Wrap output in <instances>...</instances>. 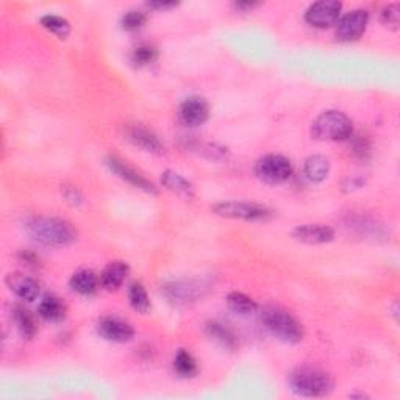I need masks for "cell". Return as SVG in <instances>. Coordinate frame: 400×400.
I'll use <instances>...</instances> for the list:
<instances>
[{"label":"cell","mask_w":400,"mask_h":400,"mask_svg":"<svg viewBox=\"0 0 400 400\" xmlns=\"http://www.w3.org/2000/svg\"><path fill=\"white\" fill-rule=\"evenodd\" d=\"M27 230L35 241L47 247H66L77 241V228L61 218H35Z\"/></svg>","instance_id":"1"},{"label":"cell","mask_w":400,"mask_h":400,"mask_svg":"<svg viewBox=\"0 0 400 400\" xmlns=\"http://www.w3.org/2000/svg\"><path fill=\"white\" fill-rule=\"evenodd\" d=\"M261 320L277 339L288 342V344H297L305 337L304 325L300 324V320L282 306H264L261 311Z\"/></svg>","instance_id":"2"},{"label":"cell","mask_w":400,"mask_h":400,"mask_svg":"<svg viewBox=\"0 0 400 400\" xmlns=\"http://www.w3.org/2000/svg\"><path fill=\"white\" fill-rule=\"evenodd\" d=\"M292 392L302 397H324L333 389V378L320 369L300 368L289 377Z\"/></svg>","instance_id":"3"},{"label":"cell","mask_w":400,"mask_h":400,"mask_svg":"<svg viewBox=\"0 0 400 400\" xmlns=\"http://www.w3.org/2000/svg\"><path fill=\"white\" fill-rule=\"evenodd\" d=\"M313 137L320 141H344L352 137V120L342 111L330 110L319 114L311 127Z\"/></svg>","instance_id":"4"},{"label":"cell","mask_w":400,"mask_h":400,"mask_svg":"<svg viewBox=\"0 0 400 400\" xmlns=\"http://www.w3.org/2000/svg\"><path fill=\"white\" fill-rule=\"evenodd\" d=\"M211 211L218 216L228 219H241L247 223H260L273 218V210L268 206L256 202H247V200H225L218 202L211 206Z\"/></svg>","instance_id":"5"},{"label":"cell","mask_w":400,"mask_h":400,"mask_svg":"<svg viewBox=\"0 0 400 400\" xmlns=\"http://www.w3.org/2000/svg\"><path fill=\"white\" fill-rule=\"evenodd\" d=\"M292 163L283 155L270 154L263 156L255 164V174L260 180L269 185H280L289 180L292 175Z\"/></svg>","instance_id":"6"},{"label":"cell","mask_w":400,"mask_h":400,"mask_svg":"<svg viewBox=\"0 0 400 400\" xmlns=\"http://www.w3.org/2000/svg\"><path fill=\"white\" fill-rule=\"evenodd\" d=\"M106 164H108L111 173L116 174L119 178H123L124 182L130 183L132 187L149 192V194H156V192H158L155 185L150 182L146 175H142L139 170L130 166L127 161L118 158V156H108V158H106Z\"/></svg>","instance_id":"7"},{"label":"cell","mask_w":400,"mask_h":400,"mask_svg":"<svg viewBox=\"0 0 400 400\" xmlns=\"http://www.w3.org/2000/svg\"><path fill=\"white\" fill-rule=\"evenodd\" d=\"M342 10V4L337 0H320L310 5L305 13V20L313 27L325 28L337 23Z\"/></svg>","instance_id":"8"},{"label":"cell","mask_w":400,"mask_h":400,"mask_svg":"<svg viewBox=\"0 0 400 400\" xmlns=\"http://www.w3.org/2000/svg\"><path fill=\"white\" fill-rule=\"evenodd\" d=\"M368 23H369V14L366 10L356 8L349 11L338 20L337 37L341 41H354L356 38H360L364 30H366Z\"/></svg>","instance_id":"9"},{"label":"cell","mask_w":400,"mask_h":400,"mask_svg":"<svg viewBox=\"0 0 400 400\" xmlns=\"http://www.w3.org/2000/svg\"><path fill=\"white\" fill-rule=\"evenodd\" d=\"M161 292L170 304L188 305L196 302V299L202 294V287L192 280H177L161 287Z\"/></svg>","instance_id":"10"},{"label":"cell","mask_w":400,"mask_h":400,"mask_svg":"<svg viewBox=\"0 0 400 400\" xmlns=\"http://www.w3.org/2000/svg\"><path fill=\"white\" fill-rule=\"evenodd\" d=\"M178 116L180 120L188 127H199L206 123L210 116V105L204 97L192 96L185 99L180 110H178Z\"/></svg>","instance_id":"11"},{"label":"cell","mask_w":400,"mask_h":400,"mask_svg":"<svg viewBox=\"0 0 400 400\" xmlns=\"http://www.w3.org/2000/svg\"><path fill=\"white\" fill-rule=\"evenodd\" d=\"M97 332L100 337L111 342H128L135 337L133 327L119 318H104L99 320Z\"/></svg>","instance_id":"12"},{"label":"cell","mask_w":400,"mask_h":400,"mask_svg":"<svg viewBox=\"0 0 400 400\" xmlns=\"http://www.w3.org/2000/svg\"><path fill=\"white\" fill-rule=\"evenodd\" d=\"M292 238L310 246L327 244L335 239V230L324 224H305L292 230Z\"/></svg>","instance_id":"13"},{"label":"cell","mask_w":400,"mask_h":400,"mask_svg":"<svg viewBox=\"0 0 400 400\" xmlns=\"http://www.w3.org/2000/svg\"><path fill=\"white\" fill-rule=\"evenodd\" d=\"M127 139L133 142L135 146L144 149L150 154H161L164 150L163 142L156 135L142 124H130L125 128Z\"/></svg>","instance_id":"14"},{"label":"cell","mask_w":400,"mask_h":400,"mask_svg":"<svg viewBox=\"0 0 400 400\" xmlns=\"http://www.w3.org/2000/svg\"><path fill=\"white\" fill-rule=\"evenodd\" d=\"M6 283L14 294L25 302H33L39 296V285L32 277L24 274H10L6 278Z\"/></svg>","instance_id":"15"},{"label":"cell","mask_w":400,"mask_h":400,"mask_svg":"<svg viewBox=\"0 0 400 400\" xmlns=\"http://www.w3.org/2000/svg\"><path fill=\"white\" fill-rule=\"evenodd\" d=\"M128 270L130 269H128L127 263L113 261L102 270V274H100V285L108 291H116L118 288L123 287V283L128 275Z\"/></svg>","instance_id":"16"},{"label":"cell","mask_w":400,"mask_h":400,"mask_svg":"<svg viewBox=\"0 0 400 400\" xmlns=\"http://www.w3.org/2000/svg\"><path fill=\"white\" fill-rule=\"evenodd\" d=\"M205 333L213 342H216L218 346L224 347L227 350H233L238 346L237 335L232 332V328H228L223 323H218V320H211V323L206 324Z\"/></svg>","instance_id":"17"},{"label":"cell","mask_w":400,"mask_h":400,"mask_svg":"<svg viewBox=\"0 0 400 400\" xmlns=\"http://www.w3.org/2000/svg\"><path fill=\"white\" fill-rule=\"evenodd\" d=\"M161 183L177 196L185 199L194 197V187H192L191 182L178 173H174V170H164L161 174Z\"/></svg>","instance_id":"18"},{"label":"cell","mask_w":400,"mask_h":400,"mask_svg":"<svg viewBox=\"0 0 400 400\" xmlns=\"http://www.w3.org/2000/svg\"><path fill=\"white\" fill-rule=\"evenodd\" d=\"M330 160L327 158L324 155H313L310 158H306L305 166H304V173L308 178L310 182L313 183H320L324 182L325 178L330 174Z\"/></svg>","instance_id":"19"},{"label":"cell","mask_w":400,"mask_h":400,"mask_svg":"<svg viewBox=\"0 0 400 400\" xmlns=\"http://www.w3.org/2000/svg\"><path fill=\"white\" fill-rule=\"evenodd\" d=\"M38 313L41 318L50 320V323H60V320L66 318L68 308L60 297L50 294V296H46L39 302Z\"/></svg>","instance_id":"20"},{"label":"cell","mask_w":400,"mask_h":400,"mask_svg":"<svg viewBox=\"0 0 400 400\" xmlns=\"http://www.w3.org/2000/svg\"><path fill=\"white\" fill-rule=\"evenodd\" d=\"M100 280L97 278V275L89 269L78 270V273H75L73 278H70V288L82 296L92 294V292L97 289Z\"/></svg>","instance_id":"21"},{"label":"cell","mask_w":400,"mask_h":400,"mask_svg":"<svg viewBox=\"0 0 400 400\" xmlns=\"http://www.w3.org/2000/svg\"><path fill=\"white\" fill-rule=\"evenodd\" d=\"M13 319H14V324H16L18 327L19 333L23 335L24 338L32 339L35 335H37L38 332L37 320H35L33 314L28 310H25L24 306H14Z\"/></svg>","instance_id":"22"},{"label":"cell","mask_w":400,"mask_h":400,"mask_svg":"<svg viewBox=\"0 0 400 400\" xmlns=\"http://www.w3.org/2000/svg\"><path fill=\"white\" fill-rule=\"evenodd\" d=\"M227 305L235 314H239V316H249V314H254L256 311V302L249 297L244 292L233 291L227 296Z\"/></svg>","instance_id":"23"},{"label":"cell","mask_w":400,"mask_h":400,"mask_svg":"<svg viewBox=\"0 0 400 400\" xmlns=\"http://www.w3.org/2000/svg\"><path fill=\"white\" fill-rule=\"evenodd\" d=\"M174 369L175 373L183 378H191L197 374V361L188 350L180 349L174 358Z\"/></svg>","instance_id":"24"},{"label":"cell","mask_w":400,"mask_h":400,"mask_svg":"<svg viewBox=\"0 0 400 400\" xmlns=\"http://www.w3.org/2000/svg\"><path fill=\"white\" fill-rule=\"evenodd\" d=\"M128 302H130L132 308L137 310L138 313L146 314L150 310L147 291L141 282H135L130 285V288H128Z\"/></svg>","instance_id":"25"},{"label":"cell","mask_w":400,"mask_h":400,"mask_svg":"<svg viewBox=\"0 0 400 400\" xmlns=\"http://www.w3.org/2000/svg\"><path fill=\"white\" fill-rule=\"evenodd\" d=\"M41 25L46 30L56 35L60 39H66L70 33V24L64 18L56 16V14H46V16H42Z\"/></svg>","instance_id":"26"},{"label":"cell","mask_w":400,"mask_h":400,"mask_svg":"<svg viewBox=\"0 0 400 400\" xmlns=\"http://www.w3.org/2000/svg\"><path fill=\"white\" fill-rule=\"evenodd\" d=\"M147 23V14L141 10H130L127 11L123 19H120V25H123L124 30L128 32H137L139 28H142Z\"/></svg>","instance_id":"27"},{"label":"cell","mask_w":400,"mask_h":400,"mask_svg":"<svg viewBox=\"0 0 400 400\" xmlns=\"http://www.w3.org/2000/svg\"><path fill=\"white\" fill-rule=\"evenodd\" d=\"M156 56H158V52H156L154 46L142 44L133 50L132 61L137 64V66H149V64H152L156 60Z\"/></svg>","instance_id":"28"},{"label":"cell","mask_w":400,"mask_h":400,"mask_svg":"<svg viewBox=\"0 0 400 400\" xmlns=\"http://www.w3.org/2000/svg\"><path fill=\"white\" fill-rule=\"evenodd\" d=\"M400 20V6L399 4H391L388 6H385L382 10V23L387 24L388 27L397 28Z\"/></svg>","instance_id":"29"},{"label":"cell","mask_w":400,"mask_h":400,"mask_svg":"<svg viewBox=\"0 0 400 400\" xmlns=\"http://www.w3.org/2000/svg\"><path fill=\"white\" fill-rule=\"evenodd\" d=\"M354 142H352V152L360 156V158H364V156L369 155L370 152V146H369V141L364 138V137H354Z\"/></svg>","instance_id":"30"},{"label":"cell","mask_w":400,"mask_h":400,"mask_svg":"<svg viewBox=\"0 0 400 400\" xmlns=\"http://www.w3.org/2000/svg\"><path fill=\"white\" fill-rule=\"evenodd\" d=\"M64 199L68 200L69 204H73V205H78V204H82V196H80V192H78L75 188H64Z\"/></svg>","instance_id":"31"},{"label":"cell","mask_w":400,"mask_h":400,"mask_svg":"<svg viewBox=\"0 0 400 400\" xmlns=\"http://www.w3.org/2000/svg\"><path fill=\"white\" fill-rule=\"evenodd\" d=\"M363 185H364V180L361 177H352V178H347L342 187L347 188V191H355V189L361 188Z\"/></svg>","instance_id":"32"},{"label":"cell","mask_w":400,"mask_h":400,"mask_svg":"<svg viewBox=\"0 0 400 400\" xmlns=\"http://www.w3.org/2000/svg\"><path fill=\"white\" fill-rule=\"evenodd\" d=\"M150 8H156V10H169V8H174L178 4L177 2H149L147 4Z\"/></svg>","instance_id":"33"},{"label":"cell","mask_w":400,"mask_h":400,"mask_svg":"<svg viewBox=\"0 0 400 400\" xmlns=\"http://www.w3.org/2000/svg\"><path fill=\"white\" fill-rule=\"evenodd\" d=\"M258 4H255V2H238V4H235V6H237L238 10H249V8H254V6H256Z\"/></svg>","instance_id":"34"}]
</instances>
